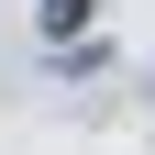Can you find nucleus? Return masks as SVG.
<instances>
[{
  "mask_svg": "<svg viewBox=\"0 0 155 155\" xmlns=\"http://www.w3.org/2000/svg\"><path fill=\"white\" fill-rule=\"evenodd\" d=\"M33 11H45V45H78V33L100 22V0H33Z\"/></svg>",
  "mask_w": 155,
  "mask_h": 155,
  "instance_id": "f257e3e1",
  "label": "nucleus"
}]
</instances>
